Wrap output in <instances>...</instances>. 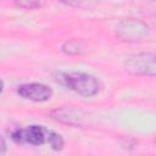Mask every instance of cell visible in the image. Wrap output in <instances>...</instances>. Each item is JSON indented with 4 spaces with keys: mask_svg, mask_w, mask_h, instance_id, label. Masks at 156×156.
Masks as SVG:
<instances>
[{
    "mask_svg": "<svg viewBox=\"0 0 156 156\" xmlns=\"http://www.w3.org/2000/svg\"><path fill=\"white\" fill-rule=\"evenodd\" d=\"M5 151H6V143H5L4 138L0 136V155L5 154Z\"/></svg>",
    "mask_w": 156,
    "mask_h": 156,
    "instance_id": "obj_12",
    "label": "cell"
},
{
    "mask_svg": "<svg viewBox=\"0 0 156 156\" xmlns=\"http://www.w3.org/2000/svg\"><path fill=\"white\" fill-rule=\"evenodd\" d=\"M61 1L65 2L66 5L79 9H91L98 2V0H61Z\"/></svg>",
    "mask_w": 156,
    "mask_h": 156,
    "instance_id": "obj_9",
    "label": "cell"
},
{
    "mask_svg": "<svg viewBox=\"0 0 156 156\" xmlns=\"http://www.w3.org/2000/svg\"><path fill=\"white\" fill-rule=\"evenodd\" d=\"M46 129L41 126H29L23 129L24 133V143H29L30 145L39 146L46 141Z\"/></svg>",
    "mask_w": 156,
    "mask_h": 156,
    "instance_id": "obj_6",
    "label": "cell"
},
{
    "mask_svg": "<svg viewBox=\"0 0 156 156\" xmlns=\"http://www.w3.org/2000/svg\"><path fill=\"white\" fill-rule=\"evenodd\" d=\"M11 139L17 143V144H23L24 143V133L23 129L21 128H15L11 130Z\"/></svg>",
    "mask_w": 156,
    "mask_h": 156,
    "instance_id": "obj_11",
    "label": "cell"
},
{
    "mask_svg": "<svg viewBox=\"0 0 156 156\" xmlns=\"http://www.w3.org/2000/svg\"><path fill=\"white\" fill-rule=\"evenodd\" d=\"M15 4L21 9L33 10L40 7L43 5V0H15Z\"/></svg>",
    "mask_w": 156,
    "mask_h": 156,
    "instance_id": "obj_10",
    "label": "cell"
},
{
    "mask_svg": "<svg viewBox=\"0 0 156 156\" xmlns=\"http://www.w3.org/2000/svg\"><path fill=\"white\" fill-rule=\"evenodd\" d=\"M2 89H4V82L0 79V93L2 91Z\"/></svg>",
    "mask_w": 156,
    "mask_h": 156,
    "instance_id": "obj_13",
    "label": "cell"
},
{
    "mask_svg": "<svg viewBox=\"0 0 156 156\" xmlns=\"http://www.w3.org/2000/svg\"><path fill=\"white\" fill-rule=\"evenodd\" d=\"M17 94L26 100L43 102L52 96V90L50 87L41 83H28L20 85L17 89Z\"/></svg>",
    "mask_w": 156,
    "mask_h": 156,
    "instance_id": "obj_4",
    "label": "cell"
},
{
    "mask_svg": "<svg viewBox=\"0 0 156 156\" xmlns=\"http://www.w3.org/2000/svg\"><path fill=\"white\" fill-rule=\"evenodd\" d=\"M62 51L67 55H80L84 51V45L79 39H71L62 45Z\"/></svg>",
    "mask_w": 156,
    "mask_h": 156,
    "instance_id": "obj_7",
    "label": "cell"
},
{
    "mask_svg": "<svg viewBox=\"0 0 156 156\" xmlns=\"http://www.w3.org/2000/svg\"><path fill=\"white\" fill-rule=\"evenodd\" d=\"M147 33H149V27L141 21L134 18L124 20L119 22V24L117 26V35L123 40H130V41L140 40L145 38Z\"/></svg>",
    "mask_w": 156,
    "mask_h": 156,
    "instance_id": "obj_3",
    "label": "cell"
},
{
    "mask_svg": "<svg viewBox=\"0 0 156 156\" xmlns=\"http://www.w3.org/2000/svg\"><path fill=\"white\" fill-rule=\"evenodd\" d=\"M124 67L132 74L155 77L156 65L154 52H140L129 56L124 61Z\"/></svg>",
    "mask_w": 156,
    "mask_h": 156,
    "instance_id": "obj_2",
    "label": "cell"
},
{
    "mask_svg": "<svg viewBox=\"0 0 156 156\" xmlns=\"http://www.w3.org/2000/svg\"><path fill=\"white\" fill-rule=\"evenodd\" d=\"M60 83L71 90L78 93L82 96H94L100 90L99 80L87 73L82 72H72V73H62L60 74Z\"/></svg>",
    "mask_w": 156,
    "mask_h": 156,
    "instance_id": "obj_1",
    "label": "cell"
},
{
    "mask_svg": "<svg viewBox=\"0 0 156 156\" xmlns=\"http://www.w3.org/2000/svg\"><path fill=\"white\" fill-rule=\"evenodd\" d=\"M52 117L60 122L67 123V124H73V126H82L84 123V113L80 110L71 108V107H65L60 110H55L52 112Z\"/></svg>",
    "mask_w": 156,
    "mask_h": 156,
    "instance_id": "obj_5",
    "label": "cell"
},
{
    "mask_svg": "<svg viewBox=\"0 0 156 156\" xmlns=\"http://www.w3.org/2000/svg\"><path fill=\"white\" fill-rule=\"evenodd\" d=\"M46 143H49V145L55 150V151H58L63 147V139L60 134L52 132V130H48L46 132Z\"/></svg>",
    "mask_w": 156,
    "mask_h": 156,
    "instance_id": "obj_8",
    "label": "cell"
}]
</instances>
